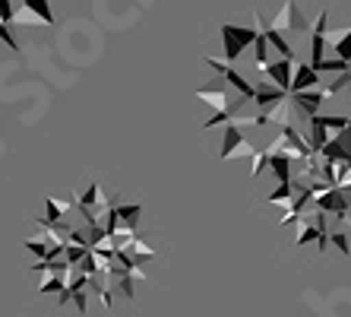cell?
I'll list each match as a JSON object with an SVG mask.
<instances>
[{"instance_id": "4fadbf2b", "label": "cell", "mask_w": 351, "mask_h": 317, "mask_svg": "<svg viewBox=\"0 0 351 317\" xmlns=\"http://www.w3.org/2000/svg\"><path fill=\"white\" fill-rule=\"evenodd\" d=\"M114 213H117V222H123V226H133V228H136V222H139V207H136V203H121V200H114Z\"/></svg>"}, {"instance_id": "9a60e30c", "label": "cell", "mask_w": 351, "mask_h": 317, "mask_svg": "<svg viewBox=\"0 0 351 317\" xmlns=\"http://www.w3.org/2000/svg\"><path fill=\"white\" fill-rule=\"evenodd\" d=\"M266 168H269V152L260 146V150H254V156H250V178H260Z\"/></svg>"}, {"instance_id": "d6986e66", "label": "cell", "mask_w": 351, "mask_h": 317, "mask_svg": "<svg viewBox=\"0 0 351 317\" xmlns=\"http://www.w3.org/2000/svg\"><path fill=\"white\" fill-rule=\"evenodd\" d=\"M298 219H301V213H298L294 207H285V213H282V219H278V226H282V228H285V226H294Z\"/></svg>"}, {"instance_id": "277c9868", "label": "cell", "mask_w": 351, "mask_h": 317, "mask_svg": "<svg viewBox=\"0 0 351 317\" xmlns=\"http://www.w3.org/2000/svg\"><path fill=\"white\" fill-rule=\"evenodd\" d=\"M193 95L199 102H209V105L215 108V115H221V111H228L231 115V99H228V86H225V80H213L209 86H199Z\"/></svg>"}, {"instance_id": "ac0fdd59", "label": "cell", "mask_w": 351, "mask_h": 317, "mask_svg": "<svg viewBox=\"0 0 351 317\" xmlns=\"http://www.w3.org/2000/svg\"><path fill=\"white\" fill-rule=\"evenodd\" d=\"M13 16H16V10H13V0H0V23L10 25V23H13Z\"/></svg>"}, {"instance_id": "52a82bcc", "label": "cell", "mask_w": 351, "mask_h": 317, "mask_svg": "<svg viewBox=\"0 0 351 317\" xmlns=\"http://www.w3.org/2000/svg\"><path fill=\"white\" fill-rule=\"evenodd\" d=\"M263 73L269 76V83L272 86H278L282 92H288L291 89V73H294V60H272V64H266L263 67Z\"/></svg>"}, {"instance_id": "8fae6325", "label": "cell", "mask_w": 351, "mask_h": 317, "mask_svg": "<svg viewBox=\"0 0 351 317\" xmlns=\"http://www.w3.org/2000/svg\"><path fill=\"white\" fill-rule=\"evenodd\" d=\"M269 172L276 175V181L278 184H288L291 181V158H285V156H269Z\"/></svg>"}, {"instance_id": "e0dca14e", "label": "cell", "mask_w": 351, "mask_h": 317, "mask_svg": "<svg viewBox=\"0 0 351 317\" xmlns=\"http://www.w3.org/2000/svg\"><path fill=\"white\" fill-rule=\"evenodd\" d=\"M326 244H332V248H339V250H342V254H351V248H348V235H345L342 228H335V226H332V232H329Z\"/></svg>"}, {"instance_id": "9c48e42d", "label": "cell", "mask_w": 351, "mask_h": 317, "mask_svg": "<svg viewBox=\"0 0 351 317\" xmlns=\"http://www.w3.org/2000/svg\"><path fill=\"white\" fill-rule=\"evenodd\" d=\"M288 92H282L278 86H272L269 80H260V83L254 86V102L260 105V111H266V108H272V105H278V102L285 99Z\"/></svg>"}, {"instance_id": "ffe728a7", "label": "cell", "mask_w": 351, "mask_h": 317, "mask_svg": "<svg viewBox=\"0 0 351 317\" xmlns=\"http://www.w3.org/2000/svg\"><path fill=\"white\" fill-rule=\"evenodd\" d=\"M0 42L7 45V48H13V51H19V45H16V38H13V32H10V25H3V23H0Z\"/></svg>"}, {"instance_id": "44dd1931", "label": "cell", "mask_w": 351, "mask_h": 317, "mask_svg": "<svg viewBox=\"0 0 351 317\" xmlns=\"http://www.w3.org/2000/svg\"><path fill=\"white\" fill-rule=\"evenodd\" d=\"M348 95H351V73H348Z\"/></svg>"}, {"instance_id": "6da1fadb", "label": "cell", "mask_w": 351, "mask_h": 317, "mask_svg": "<svg viewBox=\"0 0 351 317\" xmlns=\"http://www.w3.org/2000/svg\"><path fill=\"white\" fill-rule=\"evenodd\" d=\"M254 38H256V25L225 23V25H221V54H225L221 60L234 67V60L247 51V45H254Z\"/></svg>"}, {"instance_id": "ba28073f", "label": "cell", "mask_w": 351, "mask_h": 317, "mask_svg": "<svg viewBox=\"0 0 351 317\" xmlns=\"http://www.w3.org/2000/svg\"><path fill=\"white\" fill-rule=\"evenodd\" d=\"M319 86V73L307 64V60H301V64H294V73H291V89H288V95L291 92H307V89H317Z\"/></svg>"}, {"instance_id": "30bf717a", "label": "cell", "mask_w": 351, "mask_h": 317, "mask_svg": "<svg viewBox=\"0 0 351 317\" xmlns=\"http://www.w3.org/2000/svg\"><path fill=\"white\" fill-rule=\"evenodd\" d=\"M247 143V134L241 130V127L234 124H225V143H221V162H228L231 156H234L241 146Z\"/></svg>"}, {"instance_id": "3957f363", "label": "cell", "mask_w": 351, "mask_h": 317, "mask_svg": "<svg viewBox=\"0 0 351 317\" xmlns=\"http://www.w3.org/2000/svg\"><path fill=\"white\" fill-rule=\"evenodd\" d=\"M326 29H329V13L326 10H319L317 19H313V29H311V64L313 70L323 64V58H326Z\"/></svg>"}, {"instance_id": "2e32d148", "label": "cell", "mask_w": 351, "mask_h": 317, "mask_svg": "<svg viewBox=\"0 0 351 317\" xmlns=\"http://www.w3.org/2000/svg\"><path fill=\"white\" fill-rule=\"evenodd\" d=\"M345 70H348V64H345V60H339V58H323V64H319L317 67V73H345Z\"/></svg>"}, {"instance_id": "5bb4252c", "label": "cell", "mask_w": 351, "mask_h": 317, "mask_svg": "<svg viewBox=\"0 0 351 317\" xmlns=\"http://www.w3.org/2000/svg\"><path fill=\"white\" fill-rule=\"evenodd\" d=\"M269 203H276V207H291V200H294V187H291V181L288 184H278L276 191L266 197Z\"/></svg>"}, {"instance_id": "7c38bea8", "label": "cell", "mask_w": 351, "mask_h": 317, "mask_svg": "<svg viewBox=\"0 0 351 317\" xmlns=\"http://www.w3.org/2000/svg\"><path fill=\"white\" fill-rule=\"evenodd\" d=\"M121 250H127V254H130V257L136 260V263H139V260H152V257H158V250H156V248H149V244L143 242V238H133V242H130V244H123Z\"/></svg>"}, {"instance_id": "5b68a950", "label": "cell", "mask_w": 351, "mask_h": 317, "mask_svg": "<svg viewBox=\"0 0 351 317\" xmlns=\"http://www.w3.org/2000/svg\"><path fill=\"white\" fill-rule=\"evenodd\" d=\"M13 23H38V25H51L54 23V13H51L48 0H23L19 13L13 16Z\"/></svg>"}, {"instance_id": "7402d4cb", "label": "cell", "mask_w": 351, "mask_h": 317, "mask_svg": "<svg viewBox=\"0 0 351 317\" xmlns=\"http://www.w3.org/2000/svg\"><path fill=\"white\" fill-rule=\"evenodd\" d=\"M345 73H351V60H348V70H345Z\"/></svg>"}, {"instance_id": "8992f818", "label": "cell", "mask_w": 351, "mask_h": 317, "mask_svg": "<svg viewBox=\"0 0 351 317\" xmlns=\"http://www.w3.org/2000/svg\"><path fill=\"white\" fill-rule=\"evenodd\" d=\"M288 99H291V105L301 111L304 117H313V115H319L326 95H323V89H307V92H291Z\"/></svg>"}, {"instance_id": "7a4b0ae2", "label": "cell", "mask_w": 351, "mask_h": 317, "mask_svg": "<svg viewBox=\"0 0 351 317\" xmlns=\"http://www.w3.org/2000/svg\"><path fill=\"white\" fill-rule=\"evenodd\" d=\"M269 29H276V32H311L313 29V23L307 16L301 13V7L294 3V0H285L282 7H278V13H276V19H269Z\"/></svg>"}]
</instances>
